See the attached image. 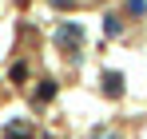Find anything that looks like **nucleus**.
Instances as JSON below:
<instances>
[{"label":"nucleus","mask_w":147,"mask_h":139,"mask_svg":"<svg viewBox=\"0 0 147 139\" xmlns=\"http://www.w3.org/2000/svg\"><path fill=\"white\" fill-rule=\"evenodd\" d=\"M4 139H32V127L24 119H8L4 123Z\"/></svg>","instance_id":"f257e3e1"},{"label":"nucleus","mask_w":147,"mask_h":139,"mask_svg":"<svg viewBox=\"0 0 147 139\" xmlns=\"http://www.w3.org/2000/svg\"><path fill=\"white\" fill-rule=\"evenodd\" d=\"M103 92L107 95H123V76L119 72H107V76H103Z\"/></svg>","instance_id":"f03ea898"},{"label":"nucleus","mask_w":147,"mask_h":139,"mask_svg":"<svg viewBox=\"0 0 147 139\" xmlns=\"http://www.w3.org/2000/svg\"><path fill=\"white\" fill-rule=\"evenodd\" d=\"M52 95H56V84H52V80H44V84L36 88V103H48Z\"/></svg>","instance_id":"7ed1b4c3"},{"label":"nucleus","mask_w":147,"mask_h":139,"mask_svg":"<svg viewBox=\"0 0 147 139\" xmlns=\"http://www.w3.org/2000/svg\"><path fill=\"white\" fill-rule=\"evenodd\" d=\"M80 28H60V44H80Z\"/></svg>","instance_id":"20e7f679"},{"label":"nucleus","mask_w":147,"mask_h":139,"mask_svg":"<svg viewBox=\"0 0 147 139\" xmlns=\"http://www.w3.org/2000/svg\"><path fill=\"white\" fill-rule=\"evenodd\" d=\"M24 76H28V64H12V68H8V80H12V84H20Z\"/></svg>","instance_id":"39448f33"},{"label":"nucleus","mask_w":147,"mask_h":139,"mask_svg":"<svg viewBox=\"0 0 147 139\" xmlns=\"http://www.w3.org/2000/svg\"><path fill=\"white\" fill-rule=\"evenodd\" d=\"M143 8H147L143 0H127V12H135V16H139V12H143Z\"/></svg>","instance_id":"423d86ee"}]
</instances>
